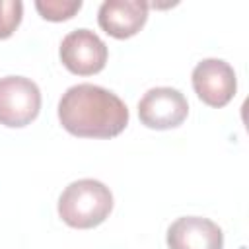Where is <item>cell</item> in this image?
<instances>
[{
  "label": "cell",
  "mask_w": 249,
  "mask_h": 249,
  "mask_svg": "<svg viewBox=\"0 0 249 249\" xmlns=\"http://www.w3.org/2000/svg\"><path fill=\"white\" fill-rule=\"evenodd\" d=\"M124 101L95 84H76L58 101V121L66 132L78 138H115L128 124Z\"/></svg>",
  "instance_id": "1"
},
{
  "label": "cell",
  "mask_w": 249,
  "mask_h": 249,
  "mask_svg": "<svg viewBox=\"0 0 249 249\" xmlns=\"http://www.w3.org/2000/svg\"><path fill=\"white\" fill-rule=\"evenodd\" d=\"M113 210V193L97 179L72 181L58 196V216L76 230H91L103 224Z\"/></svg>",
  "instance_id": "2"
},
{
  "label": "cell",
  "mask_w": 249,
  "mask_h": 249,
  "mask_svg": "<svg viewBox=\"0 0 249 249\" xmlns=\"http://www.w3.org/2000/svg\"><path fill=\"white\" fill-rule=\"evenodd\" d=\"M41 111L39 86L25 76L0 78V124L21 128L31 124Z\"/></svg>",
  "instance_id": "3"
},
{
  "label": "cell",
  "mask_w": 249,
  "mask_h": 249,
  "mask_svg": "<svg viewBox=\"0 0 249 249\" xmlns=\"http://www.w3.org/2000/svg\"><path fill=\"white\" fill-rule=\"evenodd\" d=\"M58 56L68 72L78 76H93L105 68L109 51L97 33L80 27L62 39Z\"/></svg>",
  "instance_id": "4"
},
{
  "label": "cell",
  "mask_w": 249,
  "mask_h": 249,
  "mask_svg": "<svg viewBox=\"0 0 249 249\" xmlns=\"http://www.w3.org/2000/svg\"><path fill=\"white\" fill-rule=\"evenodd\" d=\"M189 115L187 97L167 86L148 89L138 101V119L152 130H169L179 126Z\"/></svg>",
  "instance_id": "5"
},
{
  "label": "cell",
  "mask_w": 249,
  "mask_h": 249,
  "mask_svg": "<svg viewBox=\"0 0 249 249\" xmlns=\"http://www.w3.org/2000/svg\"><path fill=\"white\" fill-rule=\"evenodd\" d=\"M193 89L208 107L228 105L237 91L235 70L222 58H204L193 68Z\"/></svg>",
  "instance_id": "6"
},
{
  "label": "cell",
  "mask_w": 249,
  "mask_h": 249,
  "mask_svg": "<svg viewBox=\"0 0 249 249\" xmlns=\"http://www.w3.org/2000/svg\"><path fill=\"white\" fill-rule=\"evenodd\" d=\"M169 249H222L224 231L222 228L202 216H181L165 233Z\"/></svg>",
  "instance_id": "7"
},
{
  "label": "cell",
  "mask_w": 249,
  "mask_h": 249,
  "mask_svg": "<svg viewBox=\"0 0 249 249\" xmlns=\"http://www.w3.org/2000/svg\"><path fill=\"white\" fill-rule=\"evenodd\" d=\"M148 8L150 4L142 0H105L97 10V23L107 35L128 39L144 27Z\"/></svg>",
  "instance_id": "8"
},
{
  "label": "cell",
  "mask_w": 249,
  "mask_h": 249,
  "mask_svg": "<svg viewBox=\"0 0 249 249\" xmlns=\"http://www.w3.org/2000/svg\"><path fill=\"white\" fill-rule=\"evenodd\" d=\"M35 8L43 19L64 21V19L74 18L80 12L82 0H37Z\"/></svg>",
  "instance_id": "9"
},
{
  "label": "cell",
  "mask_w": 249,
  "mask_h": 249,
  "mask_svg": "<svg viewBox=\"0 0 249 249\" xmlns=\"http://www.w3.org/2000/svg\"><path fill=\"white\" fill-rule=\"evenodd\" d=\"M23 18V2L0 0V39H8L19 27Z\"/></svg>",
  "instance_id": "10"
}]
</instances>
